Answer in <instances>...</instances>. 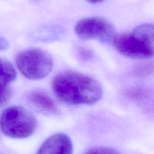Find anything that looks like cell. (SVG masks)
<instances>
[{"label":"cell","mask_w":154,"mask_h":154,"mask_svg":"<svg viewBox=\"0 0 154 154\" xmlns=\"http://www.w3.org/2000/svg\"><path fill=\"white\" fill-rule=\"evenodd\" d=\"M9 48V42L7 39L0 36V51H5Z\"/></svg>","instance_id":"13"},{"label":"cell","mask_w":154,"mask_h":154,"mask_svg":"<svg viewBox=\"0 0 154 154\" xmlns=\"http://www.w3.org/2000/svg\"><path fill=\"white\" fill-rule=\"evenodd\" d=\"M17 78V71L11 62L0 58V82L10 85Z\"/></svg>","instance_id":"8"},{"label":"cell","mask_w":154,"mask_h":154,"mask_svg":"<svg viewBox=\"0 0 154 154\" xmlns=\"http://www.w3.org/2000/svg\"><path fill=\"white\" fill-rule=\"evenodd\" d=\"M52 89L60 101L70 105H92L103 95L102 87L97 80L71 70L57 73L53 79Z\"/></svg>","instance_id":"1"},{"label":"cell","mask_w":154,"mask_h":154,"mask_svg":"<svg viewBox=\"0 0 154 154\" xmlns=\"http://www.w3.org/2000/svg\"><path fill=\"white\" fill-rule=\"evenodd\" d=\"M27 101L32 107L46 115H55L60 113L57 103L51 97L40 91H33L27 96Z\"/></svg>","instance_id":"7"},{"label":"cell","mask_w":154,"mask_h":154,"mask_svg":"<svg viewBox=\"0 0 154 154\" xmlns=\"http://www.w3.org/2000/svg\"><path fill=\"white\" fill-rule=\"evenodd\" d=\"M85 154H120L117 149L108 146H96L89 149Z\"/></svg>","instance_id":"11"},{"label":"cell","mask_w":154,"mask_h":154,"mask_svg":"<svg viewBox=\"0 0 154 154\" xmlns=\"http://www.w3.org/2000/svg\"><path fill=\"white\" fill-rule=\"evenodd\" d=\"M15 63L23 76L31 80L45 78L54 66L52 57L41 48H32L17 54Z\"/></svg>","instance_id":"3"},{"label":"cell","mask_w":154,"mask_h":154,"mask_svg":"<svg viewBox=\"0 0 154 154\" xmlns=\"http://www.w3.org/2000/svg\"><path fill=\"white\" fill-rule=\"evenodd\" d=\"M154 71V66L152 63H142L137 66L135 69V72L138 75L144 76V75H150Z\"/></svg>","instance_id":"12"},{"label":"cell","mask_w":154,"mask_h":154,"mask_svg":"<svg viewBox=\"0 0 154 154\" xmlns=\"http://www.w3.org/2000/svg\"><path fill=\"white\" fill-rule=\"evenodd\" d=\"M37 125L35 116L20 106L8 107L0 116V129L11 138L29 137L36 131Z\"/></svg>","instance_id":"2"},{"label":"cell","mask_w":154,"mask_h":154,"mask_svg":"<svg viewBox=\"0 0 154 154\" xmlns=\"http://www.w3.org/2000/svg\"><path fill=\"white\" fill-rule=\"evenodd\" d=\"M73 143L67 134L56 133L43 142L36 154H72Z\"/></svg>","instance_id":"6"},{"label":"cell","mask_w":154,"mask_h":154,"mask_svg":"<svg viewBox=\"0 0 154 154\" xmlns=\"http://www.w3.org/2000/svg\"><path fill=\"white\" fill-rule=\"evenodd\" d=\"M12 91L10 85L0 82V108L8 103L11 98Z\"/></svg>","instance_id":"10"},{"label":"cell","mask_w":154,"mask_h":154,"mask_svg":"<svg viewBox=\"0 0 154 154\" xmlns=\"http://www.w3.org/2000/svg\"><path fill=\"white\" fill-rule=\"evenodd\" d=\"M132 31L148 42L154 44V24H143L137 26Z\"/></svg>","instance_id":"9"},{"label":"cell","mask_w":154,"mask_h":154,"mask_svg":"<svg viewBox=\"0 0 154 154\" xmlns=\"http://www.w3.org/2000/svg\"><path fill=\"white\" fill-rule=\"evenodd\" d=\"M112 43L120 54L128 58L147 60L154 56V44L134 31L117 34Z\"/></svg>","instance_id":"4"},{"label":"cell","mask_w":154,"mask_h":154,"mask_svg":"<svg viewBox=\"0 0 154 154\" xmlns=\"http://www.w3.org/2000/svg\"><path fill=\"white\" fill-rule=\"evenodd\" d=\"M81 52H82V53H84V54H86V50H85V49H84V50H83L82 51H81ZM87 53H88V54H87V55L90 56V54H91V53H90V51H87Z\"/></svg>","instance_id":"15"},{"label":"cell","mask_w":154,"mask_h":154,"mask_svg":"<svg viewBox=\"0 0 154 154\" xmlns=\"http://www.w3.org/2000/svg\"><path fill=\"white\" fill-rule=\"evenodd\" d=\"M88 2L92 3V4H98V3H101L104 1V0H87Z\"/></svg>","instance_id":"14"},{"label":"cell","mask_w":154,"mask_h":154,"mask_svg":"<svg viewBox=\"0 0 154 154\" xmlns=\"http://www.w3.org/2000/svg\"><path fill=\"white\" fill-rule=\"evenodd\" d=\"M75 31L84 40H99L103 43L113 42L117 36L114 26L106 19L99 17H89L78 21Z\"/></svg>","instance_id":"5"}]
</instances>
